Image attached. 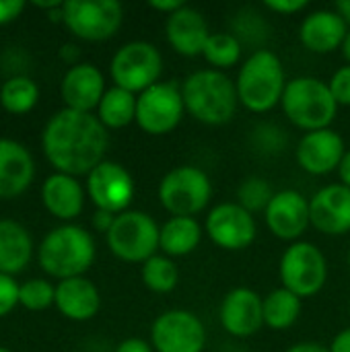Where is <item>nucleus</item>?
Returning <instances> with one entry per match:
<instances>
[{
	"mask_svg": "<svg viewBox=\"0 0 350 352\" xmlns=\"http://www.w3.org/2000/svg\"><path fill=\"white\" fill-rule=\"evenodd\" d=\"M301 301L303 299H299L285 287L270 291L264 297V326H268L274 332L293 328L301 318V309H303Z\"/></svg>",
	"mask_w": 350,
	"mask_h": 352,
	"instance_id": "cd10ccee",
	"label": "nucleus"
},
{
	"mask_svg": "<svg viewBox=\"0 0 350 352\" xmlns=\"http://www.w3.org/2000/svg\"><path fill=\"white\" fill-rule=\"evenodd\" d=\"M33 243L27 229L17 221H0V274H17L31 260Z\"/></svg>",
	"mask_w": 350,
	"mask_h": 352,
	"instance_id": "a878e982",
	"label": "nucleus"
},
{
	"mask_svg": "<svg viewBox=\"0 0 350 352\" xmlns=\"http://www.w3.org/2000/svg\"><path fill=\"white\" fill-rule=\"evenodd\" d=\"M140 278H142V285L151 293L167 295L179 283V268L171 258H167L163 254H157V256H153L151 260H146L142 264Z\"/></svg>",
	"mask_w": 350,
	"mask_h": 352,
	"instance_id": "c85d7f7f",
	"label": "nucleus"
},
{
	"mask_svg": "<svg viewBox=\"0 0 350 352\" xmlns=\"http://www.w3.org/2000/svg\"><path fill=\"white\" fill-rule=\"evenodd\" d=\"M349 29L347 21L336 12V8H320L301 21L299 39L305 50L324 56L342 47Z\"/></svg>",
	"mask_w": 350,
	"mask_h": 352,
	"instance_id": "412c9836",
	"label": "nucleus"
},
{
	"mask_svg": "<svg viewBox=\"0 0 350 352\" xmlns=\"http://www.w3.org/2000/svg\"><path fill=\"white\" fill-rule=\"evenodd\" d=\"M19 285L8 274H0V318L8 316L19 303Z\"/></svg>",
	"mask_w": 350,
	"mask_h": 352,
	"instance_id": "e433bc0d",
	"label": "nucleus"
},
{
	"mask_svg": "<svg viewBox=\"0 0 350 352\" xmlns=\"http://www.w3.org/2000/svg\"><path fill=\"white\" fill-rule=\"evenodd\" d=\"M116 352H155V349L142 338H126L116 346Z\"/></svg>",
	"mask_w": 350,
	"mask_h": 352,
	"instance_id": "ea45409f",
	"label": "nucleus"
},
{
	"mask_svg": "<svg viewBox=\"0 0 350 352\" xmlns=\"http://www.w3.org/2000/svg\"><path fill=\"white\" fill-rule=\"evenodd\" d=\"M347 262H349V270H350V250H349V258H347Z\"/></svg>",
	"mask_w": 350,
	"mask_h": 352,
	"instance_id": "09e8293b",
	"label": "nucleus"
},
{
	"mask_svg": "<svg viewBox=\"0 0 350 352\" xmlns=\"http://www.w3.org/2000/svg\"><path fill=\"white\" fill-rule=\"evenodd\" d=\"M344 153H347V144L342 136L332 128L305 132L295 148L299 167L305 173L318 175V177L338 171V165Z\"/></svg>",
	"mask_w": 350,
	"mask_h": 352,
	"instance_id": "f3484780",
	"label": "nucleus"
},
{
	"mask_svg": "<svg viewBox=\"0 0 350 352\" xmlns=\"http://www.w3.org/2000/svg\"><path fill=\"white\" fill-rule=\"evenodd\" d=\"M62 99L68 109L93 113L105 95V78L101 70L89 62L74 64L62 78Z\"/></svg>",
	"mask_w": 350,
	"mask_h": 352,
	"instance_id": "aec40b11",
	"label": "nucleus"
},
{
	"mask_svg": "<svg viewBox=\"0 0 350 352\" xmlns=\"http://www.w3.org/2000/svg\"><path fill=\"white\" fill-rule=\"evenodd\" d=\"M285 352H330L328 346L320 344V342H297L291 349H287Z\"/></svg>",
	"mask_w": 350,
	"mask_h": 352,
	"instance_id": "a18cd8bd",
	"label": "nucleus"
},
{
	"mask_svg": "<svg viewBox=\"0 0 350 352\" xmlns=\"http://www.w3.org/2000/svg\"><path fill=\"white\" fill-rule=\"evenodd\" d=\"M39 266L54 278L83 276L95 260V241L78 225H64L45 235L37 252Z\"/></svg>",
	"mask_w": 350,
	"mask_h": 352,
	"instance_id": "39448f33",
	"label": "nucleus"
},
{
	"mask_svg": "<svg viewBox=\"0 0 350 352\" xmlns=\"http://www.w3.org/2000/svg\"><path fill=\"white\" fill-rule=\"evenodd\" d=\"M338 179H340L342 186L350 188V148H347V153H344V157H342V161L338 165Z\"/></svg>",
	"mask_w": 350,
	"mask_h": 352,
	"instance_id": "c03bdc74",
	"label": "nucleus"
},
{
	"mask_svg": "<svg viewBox=\"0 0 350 352\" xmlns=\"http://www.w3.org/2000/svg\"><path fill=\"white\" fill-rule=\"evenodd\" d=\"M182 97L186 113L206 126L229 124L239 107L235 80L221 70L202 68L184 78Z\"/></svg>",
	"mask_w": 350,
	"mask_h": 352,
	"instance_id": "f03ea898",
	"label": "nucleus"
},
{
	"mask_svg": "<svg viewBox=\"0 0 350 352\" xmlns=\"http://www.w3.org/2000/svg\"><path fill=\"white\" fill-rule=\"evenodd\" d=\"M62 21L78 39L105 41L122 27L124 8L116 0H68L62 6Z\"/></svg>",
	"mask_w": 350,
	"mask_h": 352,
	"instance_id": "9b49d317",
	"label": "nucleus"
},
{
	"mask_svg": "<svg viewBox=\"0 0 350 352\" xmlns=\"http://www.w3.org/2000/svg\"><path fill=\"white\" fill-rule=\"evenodd\" d=\"M204 233L225 252H243L256 241L258 225L254 214L237 202H221L206 214Z\"/></svg>",
	"mask_w": 350,
	"mask_h": 352,
	"instance_id": "ddd939ff",
	"label": "nucleus"
},
{
	"mask_svg": "<svg viewBox=\"0 0 350 352\" xmlns=\"http://www.w3.org/2000/svg\"><path fill=\"white\" fill-rule=\"evenodd\" d=\"M342 56H344V60H347V64H350V29L349 33H347V37H344V43H342Z\"/></svg>",
	"mask_w": 350,
	"mask_h": 352,
	"instance_id": "de8ad7c7",
	"label": "nucleus"
},
{
	"mask_svg": "<svg viewBox=\"0 0 350 352\" xmlns=\"http://www.w3.org/2000/svg\"><path fill=\"white\" fill-rule=\"evenodd\" d=\"M41 200L50 214L62 221H72L83 212L85 190L76 182V177L66 173H54L43 182Z\"/></svg>",
	"mask_w": 350,
	"mask_h": 352,
	"instance_id": "b1692460",
	"label": "nucleus"
},
{
	"mask_svg": "<svg viewBox=\"0 0 350 352\" xmlns=\"http://www.w3.org/2000/svg\"><path fill=\"white\" fill-rule=\"evenodd\" d=\"M266 27H268V25H266V21L262 19V14L256 12V10H252V8H248V10H243V12L237 14L231 33H233L241 43L252 41V43L258 45L260 41H264V39L268 37ZM258 50H260V45H258Z\"/></svg>",
	"mask_w": 350,
	"mask_h": 352,
	"instance_id": "72a5a7b5",
	"label": "nucleus"
},
{
	"mask_svg": "<svg viewBox=\"0 0 350 352\" xmlns=\"http://www.w3.org/2000/svg\"><path fill=\"white\" fill-rule=\"evenodd\" d=\"M328 85H330V91H332L336 103L342 107H350V64L338 68L332 74V78L328 80Z\"/></svg>",
	"mask_w": 350,
	"mask_h": 352,
	"instance_id": "c9c22d12",
	"label": "nucleus"
},
{
	"mask_svg": "<svg viewBox=\"0 0 350 352\" xmlns=\"http://www.w3.org/2000/svg\"><path fill=\"white\" fill-rule=\"evenodd\" d=\"M54 301H56V287H52L47 280L33 278V280H27L25 285H21V289H19V303L25 309L41 311V309L50 307Z\"/></svg>",
	"mask_w": 350,
	"mask_h": 352,
	"instance_id": "473e14b6",
	"label": "nucleus"
},
{
	"mask_svg": "<svg viewBox=\"0 0 350 352\" xmlns=\"http://www.w3.org/2000/svg\"><path fill=\"white\" fill-rule=\"evenodd\" d=\"M241 52H243V43L231 31H219V33H210L202 58L215 70L225 72L227 68H233L241 60Z\"/></svg>",
	"mask_w": 350,
	"mask_h": 352,
	"instance_id": "c756f323",
	"label": "nucleus"
},
{
	"mask_svg": "<svg viewBox=\"0 0 350 352\" xmlns=\"http://www.w3.org/2000/svg\"><path fill=\"white\" fill-rule=\"evenodd\" d=\"M272 196H274L272 186L264 177H258V175L245 177L237 188V204L243 206L245 210H250L252 214L264 212L266 206L270 204Z\"/></svg>",
	"mask_w": 350,
	"mask_h": 352,
	"instance_id": "2f4dec72",
	"label": "nucleus"
},
{
	"mask_svg": "<svg viewBox=\"0 0 350 352\" xmlns=\"http://www.w3.org/2000/svg\"><path fill=\"white\" fill-rule=\"evenodd\" d=\"M87 194L97 210L122 214L130 210L136 184L124 165L116 161H103L87 175Z\"/></svg>",
	"mask_w": 350,
	"mask_h": 352,
	"instance_id": "4468645a",
	"label": "nucleus"
},
{
	"mask_svg": "<svg viewBox=\"0 0 350 352\" xmlns=\"http://www.w3.org/2000/svg\"><path fill=\"white\" fill-rule=\"evenodd\" d=\"M349 311H350V305H349Z\"/></svg>",
	"mask_w": 350,
	"mask_h": 352,
	"instance_id": "3c124183",
	"label": "nucleus"
},
{
	"mask_svg": "<svg viewBox=\"0 0 350 352\" xmlns=\"http://www.w3.org/2000/svg\"><path fill=\"white\" fill-rule=\"evenodd\" d=\"M23 8H25V4L19 0H0V25L14 21Z\"/></svg>",
	"mask_w": 350,
	"mask_h": 352,
	"instance_id": "58836bf2",
	"label": "nucleus"
},
{
	"mask_svg": "<svg viewBox=\"0 0 350 352\" xmlns=\"http://www.w3.org/2000/svg\"><path fill=\"white\" fill-rule=\"evenodd\" d=\"M136 97L134 93L120 89V87H109L97 107V118L107 130H120L136 122Z\"/></svg>",
	"mask_w": 350,
	"mask_h": 352,
	"instance_id": "bb28decb",
	"label": "nucleus"
},
{
	"mask_svg": "<svg viewBox=\"0 0 350 352\" xmlns=\"http://www.w3.org/2000/svg\"><path fill=\"white\" fill-rule=\"evenodd\" d=\"M287 82L283 60L272 50H254L235 78L239 105L254 113H266L283 101Z\"/></svg>",
	"mask_w": 350,
	"mask_h": 352,
	"instance_id": "7ed1b4c3",
	"label": "nucleus"
},
{
	"mask_svg": "<svg viewBox=\"0 0 350 352\" xmlns=\"http://www.w3.org/2000/svg\"><path fill=\"white\" fill-rule=\"evenodd\" d=\"M35 165L31 153L17 140L0 138V198L23 194L33 182Z\"/></svg>",
	"mask_w": 350,
	"mask_h": 352,
	"instance_id": "4be33fe9",
	"label": "nucleus"
},
{
	"mask_svg": "<svg viewBox=\"0 0 350 352\" xmlns=\"http://www.w3.org/2000/svg\"><path fill=\"white\" fill-rule=\"evenodd\" d=\"M155 352H204L206 330L202 320L190 309H167L151 326Z\"/></svg>",
	"mask_w": 350,
	"mask_h": 352,
	"instance_id": "f8f14e48",
	"label": "nucleus"
},
{
	"mask_svg": "<svg viewBox=\"0 0 350 352\" xmlns=\"http://www.w3.org/2000/svg\"><path fill=\"white\" fill-rule=\"evenodd\" d=\"M159 231L161 225L142 212L126 210L116 217L105 239L116 258L128 264H144L159 252Z\"/></svg>",
	"mask_w": 350,
	"mask_h": 352,
	"instance_id": "0eeeda50",
	"label": "nucleus"
},
{
	"mask_svg": "<svg viewBox=\"0 0 350 352\" xmlns=\"http://www.w3.org/2000/svg\"><path fill=\"white\" fill-rule=\"evenodd\" d=\"M0 352H10V351H6V349H0Z\"/></svg>",
	"mask_w": 350,
	"mask_h": 352,
	"instance_id": "8fccbe9b",
	"label": "nucleus"
},
{
	"mask_svg": "<svg viewBox=\"0 0 350 352\" xmlns=\"http://www.w3.org/2000/svg\"><path fill=\"white\" fill-rule=\"evenodd\" d=\"M264 6H266V10H272L276 14L291 16L295 12L305 10L309 6V2H305V0H266Z\"/></svg>",
	"mask_w": 350,
	"mask_h": 352,
	"instance_id": "4c0bfd02",
	"label": "nucleus"
},
{
	"mask_svg": "<svg viewBox=\"0 0 350 352\" xmlns=\"http://www.w3.org/2000/svg\"><path fill=\"white\" fill-rule=\"evenodd\" d=\"M223 330L233 338H250L264 328V297L248 287L231 289L219 307Z\"/></svg>",
	"mask_w": 350,
	"mask_h": 352,
	"instance_id": "dca6fc26",
	"label": "nucleus"
},
{
	"mask_svg": "<svg viewBox=\"0 0 350 352\" xmlns=\"http://www.w3.org/2000/svg\"><path fill=\"white\" fill-rule=\"evenodd\" d=\"M116 217H118V214H111V212H105V210H97V212L93 214V227H95L97 231H101V233L107 235V231L111 229Z\"/></svg>",
	"mask_w": 350,
	"mask_h": 352,
	"instance_id": "79ce46f5",
	"label": "nucleus"
},
{
	"mask_svg": "<svg viewBox=\"0 0 350 352\" xmlns=\"http://www.w3.org/2000/svg\"><path fill=\"white\" fill-rule=\"evenodd\" d=\"M56 307L72 322H87L99 314L101 295L99 289L85 276L60 280L56 287Z\"/></svg>",
	"mask_w": 350,
	"mask_h": 352,
	"instance_id": "5701e85b",
	"label": "nucleus"
},
{
	"mask_svg": "<svg viewBox=\"0 0 350 352\" xmlns=\"http://www.w3.org/2000/svg\"><path fill=\"white\" fill-rule=\"evenodd\" d=\"M204 225L196 217H169L159 231V250L167 258H184L200 248Z\"/></svg>",
	"mask_w": 350,
	"mask_h": 352,
	"instance_id": "393cba45",
	"label": "nucleus"
},
{
	"mask_svg": "<svg viewBox=\"0 0 350 352\" xmlns=\"http://www.w3.org/2000/svg\"><path fill=\"white\" fill-rule=\"evenodd\" d=\"M109 72L116 87L140 95L153 85L161 82L163 56L151 41H128L113 54Z\"/></svg>",
	"mask_w": 350,
	"mask_h": 352,
	"instance_id": "1a4fd4ad",
	"label": "nucleus"
},
{
	"mask_svg": "<svg viewBox=\"0 0 350 352\" xmlns=\"http://www.w3.org/2000/svg\"><path fill=\"white\" fill-rule=\"evenodd\" d=\"M159 202L171 217H196L212 198L208 173L196 165L169 169L159 182Z\"/></svg>",
	"mask_w": 350,
	"mask_h": 352,
	"instance_id": "423d86ee",
	"label": "nucleus"
},
{
	"mask_svg": "<svg viewBox=\"0 0 350 352\" xmlns=\"http://www.w3.org/2000/svg\"><path fill=\"white\" fill-rule=\"evenodd\" d=\"M281 287L299 299L316 297L328 280V260L311 241L291 243L278 262Z\"/></svg>",
	"mask_w": 350,
	"mask_h": 352,
	"instance_id": "6e6552de",
	"label": "nucleus"
},
{
	"mask_svg": "<svg viewBox=\"0 0 350 352\" xmlns=\"http://www.w3.org/2000/svg\"><path fill=\"white\" fill-rule=\"evenodd\" d=\"M39 99L37 85L27 76H12L0 89V103L10 113H27Z\"/></svg>",
	"mask_w": 350,
	"mask_h": 352,
	"instance_id": "7c9ffc66",
	"label": "nucleus"
},
{
	"mask_svg": "<svg viewBox=\"0 0 350 352\" xmlns=\"http://www.w3.org/2000/svg\"><path fill=\"white\" fill-rule=\"evenodd\" d=\"M336 12L347 21V25H350V0H340V2H336Z\"/></svg>",
	"mask_w": 350,
	"mask_h": 352,
	"instance_id": "49530a36",
	"label": "nucleus"
},
{
	"mask_svg": "<svg viewBox=\"0 0 350 352\" xmlns=\"http://www.w3.org/2000/svg\"><path fill=\"white\" fill-rule=\"evenodd\" d=\"M184 4H186V2H182V0H151V2H149V6H151L153 10H159V12H163L165 16H169V14H173L175 10H179Z\"/></svg>",
	"mask_w": 350,
	"mask_h": 352,
	"instance_id": "a19ab883",
	"label": "nucleus"
},
{
	"mask_svg": "<svg viewBox=\"0 0 350 352\" xmlns=\"http://www.w3.org/2000/svg\"><path fill=\"white\" fill-rule=\"evenodd\" d=\"M184 113L182 87L173 80H161L136 97V124L149 136L171 134Z\"/></svg>",
	"mask_w": 350,
	"mask_h": 352,
	"instance_id": "9d476101",
	"label": "nucleus"
},
{
	"mask_svg": "<svg viewBox=\"0 0 350 352\" xmlns=\"http://www.w3.org/2000/svg\"><path fill=\"white\" fill-rule=\"evenodd\" d=\"M41 142L47 161L58 173L78 177L89 175L105 161L109 136L97 116L64 107L45 124Z\"/></svg>",
	"mask_w": 350,
	"mask_h": 352,
	"instance_id": "f257e3e1",
	"label": "nucleus"
},
{
	"mask_svg": "<svg viewBox=\"0 0 350 352\" xmlns=\"http://www.w3.org/2000/svg\"><path fill=\"white\" fill-rule=\"evenodd\" d=\"M264 221L268 231L283 241H301L305 231L311 227L309 200L297 190L274 192L270 204L264 210Z\"/></svg>",
	"mask_w": 350,
	"mask_h": 352,
	"instance_id": "2eb2a0df",
	"label": "nucleus"
},
{
	"mask_svg": "<svg viewBox=\"0 0 350 352\" xmlns=\"http://www.w3.org/2000/svg\"><path fill=\"white\" fill-rule=\"evenodd\" d=\"M328 351L330 352H350V328L340 330V332H338V334L332 338V342H330Z\"/></svg>",
	"mask_w": 350,
	"mask_h": 352,
	"instance_id": "37998d69",
	"label": "nucleus"
},
{
	"mask_svg": "<svg viewBox=\"0 0 350 352\" xmlns=\"http://www.w3.org/2000/svg\"><path fill=\"white\" fill-rule=\"evenodd\" d=\"M311 227L322 235L340 237L350 231V188L328 184L309 198Z\"/></svg>",
	"mask_w": 350,
	"mask_h": 352,
	"instance_id": "a211bd4d",
	"label": "nucleus"
},
{
	"mask_svg": "<svg viewBox=\"0 0 350 352\" xmlns=\"http://www.w3.org/2000/svg\"><path fill=\"white\" fill-rule=\"evenodd\" d=\"M252 142L256 146V151H262L266 155H276L281 151H285L287 146V132L276 126V124H260L254 128V136Z\"/></svg>",
	"mask_w": 350,
	"mask_h": 352,
	"instance_id": "f704fd0d",
	"label": "nucleus"
},
{
	"mask_svg": "<svg viewBox=\"0 0 350 352\" xmlns=\"http://www.w3.org/2000/svg\"><path fill=\"white\" fill-rule=\"evenodd\" d=\"M208 37L210 29L204 14L188 4H184L173 14L165 16V39L171 45V50L179 56H202Z\"/></svg>",
	"mask_w": 350,
	"mask_h": 352,
	"instance_id": "6ab92c4d",
	"label": "nucleus"
},
{
	"mask_svg": "<svg viewBox=\"0 0 350 352\" xmlns=\"http://www.w3.org/2000/svg\"><path fill=\"white\" fill-rule=\"evenodd\" d=\"M281 107L293 126L305 132H316L332 126L340 105L326 80L316 76H295L287 82Z\"/></svg>",
	"mask_w": 350,
	"mask_h": 352,
	"instance_id": "20e7f679",
	"label": "nucleus"
}]
</instances>
